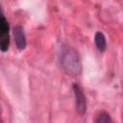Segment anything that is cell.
<instances>
[{
    "label": "cell",
    "mask_w": 123,
    "mask_h": 123,
    "mask_svg": "<svg viewBox=\"0 0 123 123\" xmlns=\"http://www.w3.org/2000/svg\"><path fill=\"white\" fill-rule=\"evenodd\" d=\"M61 67L69 76L77 77L82 71V64L78 52L69 45H63L59 55Z\"/></svg>",
    "instance_id": "6da1fadb"
},
{
    "label": "cell",
    "mask_w": 123,
    "mask_h": 123,
    "mask_svg": "<svg viewBox=\"0 0 123 123\" xmlns=\"http://www.w3.org/2000/svg\"><path fill=\"white\" fill-rule=\"evenodd\" d=\"M73 92L75 97V107L76 111L80 115H84L86 111V101L83 89L78 84L73 85Z\"/></svg>",
    "instance_id": "7a4b0ae2"
},
{
    "label": "cell",
    "mask_w": 123,
    "mask_h": 123,
    "mask_svg": "<svg viewBox=\"0 0 123 123\" xmlns=\"http://www.w3.org/2000/svg\"><path fill=\"white\" fill-rule=\"evenodd\" d=\"M12 36H13V39H14V43L15 46L18 50H24L26 48L27 45V41H26V36L24 33V29L22 26L20 25H15L12 28Z\"/></svg>",
    "instance_id": "3957f363"
},
{
    "label": "cell",
    "mask_w": 123,
    "mask_h": 123,
    "mask_svg": "<svg viewBox=\"0 0 123 123\" xmlns=\"http://www.w3.org/2000/svg\"><path fill=\"white\" fill-rule=\"evenodd\" d=\"M94 40H95V45L97 49L100 52H104L107 48V42H106V37L102 32H96L94 36Z\"/></svg>",
    "instance_id": "277c9868"
},
{
    "label": "cell",
    "mask_w": 123,
    "mask_h": 123,
    "mask_svg": "<svg viewBox=\"0 0 123 123\" xmlns=\"http://www.w3.org/2000/svg\"><path fill=\"white\" fill-rule=\"evenodd\" d=\"M94 121L96 123H111V115L107 111H101L96 115Z\"/></svg>",
    "instance_id": "5b68a950"
},
{
    "label": "cell",
    "mask_w": 123,
    "mask_h": 123,
    "mask_svg": "<svg viewBox=\"0 0 123 123\" xmlns=\"http://www.w3.org/2000/svg\"><path fill=\"white\" fill-rule=\"evenodd\" d=\"M0 122H2V118H1V110H0Z\"/></svg>",
    "instance_id": "8992f818"
}]
</instances>
